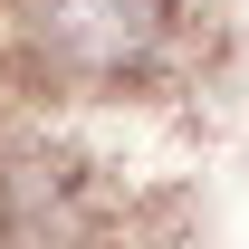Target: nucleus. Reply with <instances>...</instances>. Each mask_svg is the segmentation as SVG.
<instances>
[{
  "label": "nucleus",
  "instance_id": "nucleus-1",
  "mask_svg": "<svg viewBox=\"0 0 249 249\" xmlns=\"http://www.w3.org/2000/svg\"><path fill=\"white\" fill-rule=\"evenodd\" d=\"M192 10L182 0H10V38L48 87L115 96L173 67Z\"/></svg>",
  "mask_w": 249,
  "mask_h": 249
}]
</instances>
